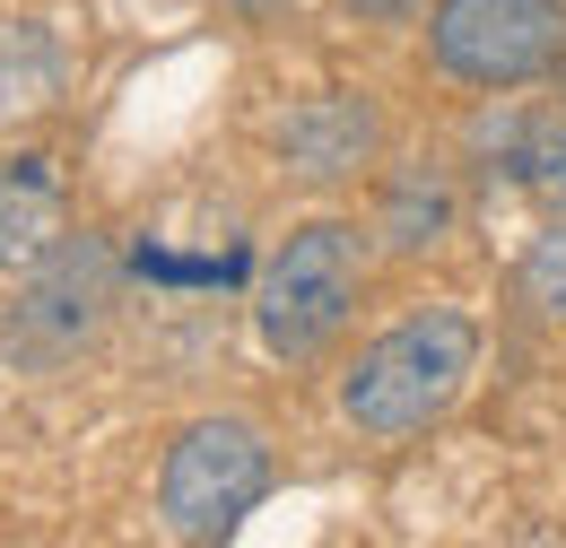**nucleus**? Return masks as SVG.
Here are the masks:
<instances>
[{
  "label": "nucleus",
  "mask_w": 566,
  "mask_h": 548,
  "mask_svg": "<svg viewBox=\"0 0 566 548\" xmlns=\"http://www.w3.org/2000/svg\"><path fill=\"white\" fill-rule=\"evenodd\" d=\"M480 375V323L462 305H419L392 331L357 348V366L340 375V418L357 435H419L462 401V383Z\"/></svg>",
  "instance_id": "1"
},
{
  "label": "nucleus",
  "mask_w": 566,
  "mask_h": 548,
  "mask_svg": "<svg viewBox=\"0 0 566 548\" xmlns=\"http://www.w3.org/2000/svg\"><path fill=\"white\" fill-rule=\"evenodd\" d=\"M357 287H366V235L349 218H305V226H287V244L253 278V331L271 357L314 366L349 331Z\"/></svg>",
  "instance_id": "2"
},
{
  "label": "nucleus",
  "mask_w": 566,
  "mask_h": 548,
  "mask_svg": "<svg viewBox=\"0 0 566 548\" xmlns=\"http://www.w3.org/2000/svg\"><path fill=\"white\" fill-rule=\"evenodd\" d=\"M271 479H280L271 435H262L253 418L218 410V418H192V426L175 435V453H166V471H157V514H166L175 540H227V531L271 496Z\"/></svg>",
  "instance_id": "3"
},
{
  "label": "nucleus",
  "mask_w": 566,
  "mask_h": 548,
  "mask_svg": "<svg viewBox=\"0 0 566 548\" xmlns=\"http://www.w3.org/2000/svg\"><path fill=\"white\" fill-rule=\"evenodd\" d=\"M427 53L453 87H532L566 62V0H436Z\"/></svg>",
  "instance_id": "4"
},
{
  "label": "nucleus",
  "mask_w": 566,
  "mask_h": 548,
  "mask_svg": "<svg viewBox=\"0 0 566 548\" xmlns=\"http://www.w3.org/2000/svg\"><path fill=\"white\" fill-rule=\"evenodd\" d=\"M105 305H114V253H105V235H62L27 271V287L0 305V357L53 375V366H71L78 348L96 340Z\"/></svg>",
  "instance_id": "5"
},
{
  "label": "nucleus",
  "mask_w": 566,
  "mask_h": 548,
  "mask_svg": "<svg viewBox=\"0 0 566 548\" xmlns=\"http://www.w3.org/2000/svg\"><path fill=\"white\" fill-rule=\"evenodd\" d=\"M375 148H384V114L357 87H332V96L296 105L280 123V166L305 175V183H349V175L375 166Z\"/></svg>",
  "instance_id": "6"
},
{
  "label": "nucleus",
  "mask_w": 566,
  "mask_h": 548,
  "mask_svg": "<svg viewBox=\"0 0 566 548\" xmlns=\"http://www.w3.org/2000/svg\"><path fill=\"white\" fill-rule=\"evenodd\" d=\"M71 201H62V175L53 157H0V271H35L71 226Z\"/></svg>",
  "instance_id": "7"
},
{
  "label": "nucleus",
  "mask_w": 566,
  "mask_h": 548,
  "mask_svg": "<svg viewBox=\"0 0 566 548\" xmlns=\"http://www.w3.org/2000/svg\"><path fill=\"white\" fill-rule=\"evenodd\" d=\"M480 148H489L523 192H541L549 209H566V105H558V114H541V105H505V114L480 123Z\"/></svg>",
  "instance_id": "8"
},
{
  "label": "nucleus",
  "mask_w": 566,
  "mask_h": 548,
  "mask_svg": "<svg viewBox=\"0 0 566 548\" xmlns=\"http://www.w3.org/2000/svg\"><path fill=\"white\" fill-rule=\"evenodd\" d=\"M453 235V183L436 166H401L384 183V209H375V244L384 253H436Z\"/></svg>",
  "instance_id": "9"
},
{
  "label": "nucleus",
  "mask_w": 566,
  "mask_h": 548,
  "mask_svg": "<svg viewBox=\"0 0 566 548\" xmlns=\"http://www.w3.org/2000/svg\"><path fill=\"white\" fill-rule=\"evenodd\" d=\"M62 96V44L35 18H0V123H35Z\"/></svg>",
  "instance_id": "10"
},
{
  "label": "nucleus",
  "mask_w": 566,
  "mask_h": 548,
  "mask_svg": "<svg viewBox=\"0 0 566 548\" xmlns=\"http://www.w3.org/2000/svg\"><path fill=\"white\" fill-rule=\"evenodd\" d=\"M514 305H523L532 323L566 331V209L523 244V262H514Z\"/></svg>",
  "instance_id": "11"
},
{
  "label": "nucleus",
  "mask_w": 566,
  "mask_h": 548,
  "mask_svg": "<svg viewBox=\"0 0 566 548\" xmlns=\"http://www.w3.org/2000/svg\"><path fill=\"white\" fill-rule=\"evenodd\" d=\"M419 9H427V0H349V18H357V27H410Z\"/></svg>",
  "instance_id": "12"
},
{
  "label": "nucleus",
  "mask_w": 566,
  "mask_h": 548,
  "mask_svg": "<svg viewBox=\"0 0 566 548\" xmlns=\"http://www.w3.org/2000/svg\"><path fill=\"white\" fill-rule=\"evenodd\" d=\"M227 9H235V18H287L296 0H227Z\"/></svg>",
  "instance_id": "13"
},
{
  "label": "nucleus",
  "mask_w": 566,
  "mask_h": 548,
  "mask_svg": "<svg viewBox=\"0 0 566 548\" xmlns=\"http://www.w3.org/2000/svg\"><path fill=\"white\" fill-rule=\"evenodd\" d=\"M558 70H566V62H558Z\"/></svg>",
  "instance_id": "14"
}]
</instances>
